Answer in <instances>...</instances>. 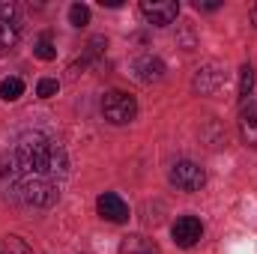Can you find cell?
Returning a JSON list of instances; mask_svg holds the SVG:
<instances>
[{
	"instance_id": "4",
	"label": "cell",
	"mask_w": 257,
	"mask_h": 254,
	"mask_svg": "<svg viewBox=\"0 0 257 254\" xmlns=\"http://www.w3.org/2000/svg\"><path fill=\"white\" fill-rule=\"evenodd\" d=\"M18 39H21V15H18V6L0 0V54H6L9 48H15Z\"/></svg>"
},
{
	"instance_id": "16",
	"label": "cell",
	"mask_w": 257,
	"mask_h": 254,
	"mask_svg": "<svg viewBox=\"0 0 257 254\" xmlns=\"http://www.w3.org/2000/svg\"><path fill=\"white\" fill-rule=\"evenodd\" d=\"M57 90H60V81L57 78H42L36 84V96L39 99H51V96H57Z\"/></svg>"
},
{
	"instance_id": "14",
	"label": "cell",
	"mask_w": 257,
	"mask_h": 254,
	"mask_svg": "<svg viewBox=\"0 0 257 254\" xmlns=\"http://www.w3.org/2000/svg\"><path fill=\"white\" fill-rule=\"evenodd\" d=\"M33 54H36L39 60H45V63L54 60V57H57V45H54V39H51L48 33H42V36L33 42Z\"/></svg>"
},
{
	"instance_id": "18",
	"label": "cell",
	"mask_w": 257,
	"mask_h": 254,
	"mask_svg": "<svg viewBox=\"0 0 257 254\" xmlns=\"http://www.w3.org/2000/svg\"><path fill=\"white\" fill-rule=\"evenodd\" d=\"M218 6H221V0H206V3H200V0H197V9H206V12H215Z\"/></svg>"
},
{
	"instance_id": "10",
	"label": "cell",
	"mask_w": 257,
	"mask_h": 254,
	"mask_svg": "<svg viewBox=\"0 0 257 254\" xmlns=\"http://www.w3.org/2000/svg\"><path fill=\"white\" fill-rule=\"evenodd\" d=\"M239 138L248 147H257V99L245 102L239 111Z\"/></svg>"
},
{
	"instance_id": "8",
	"label": "cell",
	"mask_w": 257,
	"mask_h": 254,
	"mask_svg": "<svg viewBox=\"0 0 257 254\" xmlns=\"http://www.w3.org/2000/svg\"><path fill=\"white\" fill-rule=\"evenodd\" d=\"M96 209H99V215H102L105 221H111V224H123V221H128V203L120 197V194H114V191L99 194Z\"/></svg>"
},
{
	"instance_id": "20",
	"label": "cell",
	"mask_w": 257,
	"mask_h": 254,
	"mask_svg": "<svg viewBox=\"0 0 257 254\" xmlns=\"http://www.w3.org/2000/svg\"><path fill=\"white\" fill-rule=\"evenodd\" d=\"M251 21H254V27H257V3L251 6Z\"/></svg>"
},
{
	"instance_id": "6",
	"label": "cell",
	"mask_w": 257,
	"mask_h": 254,
	"mask_svg": "<svg viewBox=\"0 0 257 254\" xmlns=\"http://www.w3.org/2000/svg\"><path fill=\"white\" fill-rule=\"evenodd\" d=\"M171 236H174V242L180 248H194L200 242V236H203V221L197 215H180L174 221V227H171Z\"/></svg>"
},
{
	"instance_id": "15",
	"label": "cell",
	"mask_w": 257,
	"mask_h": 254,
	"mask_svg": "<svg viewBox=\"0 0 257 254\" xmlns=\"http://www.w3.org/2000/svg\"><path fill=\"white\" fill-rule=\"evenodd\" d=\"M69 24H72V27H87V24H90V6L72 3V6H69Z\"/></svg>"
},
{
	"instance_id": "7",
	"label": "cell",
	"mask_w": 257,
	"mask_h": 254,
	"mask_svg": "<svg viewBox=\"0 0 257 254\" xmlns=\"http://www.w3.org/2000/svg\"><path fill=\"white\" fill-rule=\"evenodd\" d=\"M132 78L141 81V84H156L165 78V63L156 57V54H141L132 60Z\"/></svg>"
},
{
	"instance_id": "12",
	"label": "cell",
	"mask_w": 257,
	"mask_h": 254,
	"mask_svg": "<svg viewBox=\"0 0 257 254\" xmlns=\"http://www.w3.org/2000/svg\"><path fill=\"white\" fill-rule=\"evenodd\" d=\"M21 93H24V81L21 78L9 75V78L0 81V99L3 102H15V99H21Z\"/></svg>"
},
{
	"instance_id": "19",
	"label": "cell",
	"mask_w": 257,
	"mask_h": 254,
	"mask_svg": "<svg viewBox=\"0 0 257 254\" xmlns=\"http://www.w3.org/2000/svg\"><path fill=\"white\" fill-rule=\"evenodd\" d=\"M102 6H111V9H120V6H123V0H102Z\"/></svg>"
},
{
	"instance_id": "11",
	"label": "cell",
	"mask_w": 257,
	"mask_h": 254,
	"mask_svg": "<svg viewBox=\"0 0 257 254\" xmlns=\"http://www.w3.org/2000/svg\"><path fill=\"white\" fill-rule=\"evenodd\" d=\"M120 254H159V245L147 236H126L123 245H120Z\"/></svg>"
},
{
	"instance_id": "13",
	"label": "cell",
	"mask_w": 257,
	"mask_h": 254,
	"mask_svg": "<svg viewBox=\"0 0 257 254\" xmlns=\"http://www.w3.org/2000/svg\"><path fill=\"white\" fill-rule=\"evenodd\" d=\"M251 90H254V69H251L248 63H242V69H239V90H236V96H239L242 105L248 102Z\"/></svg>"
},
{
	"instance_id": "5",
	"label": "cell",
	"mask_w": 257,
	"mask_h": 254,
	"mask_svg": "<svg viewBox=\"0 0 257 254\" xmlns=\"http://www.w3.org/2000/svg\"><path fill=\"white\" fill-rule=\"evenodd\" d=\"M141 15L156 27H168L177 21L180 3H174V0H141Z\"/></svg>"
},
{
	"instance_id": "2",
	"label": "cell",
	"mask_w": 257,
	"mask_h": 254,
	"mask_svg": "<svg viewBox=\"0 0 257 254\" xmlns=\"http://www.w3.org/2000/svg\"><path fill=\"white\" fill-rule=\"evenodd\" d=\"M102 117L111 126H128L138 117V99L126 90H108L102 96Z\"/></svg>"
},
{
	"instance_id": "3",
	"label": "cell",
	"mask_w": 257,
	"mask_h": 254,
	"mask_svg": "<svg viewBox=\"0 0 257 254\" xmlns=\"http://www.w3.org/2000/svg\"><path fill=\"white\" fill-rule=\"evenodd\" d=\"M171 186H177L180 191H200L206 186V171L197 165V162H189V159H183V162H177L174 168H171Z\"/></svg>"
},
{
	"instance_id": "1",
	"label": "cell",
	"mask_w": 257,
	"mask_h": 254,
	"mask_svg": "<svg viewBox=\"0 0 257 254\" xmlns=\"http://www.w3.org/2000/svg\"><path fill=\"white\" fill-rule=\"evenodd\" d=\"M69 177V156L63 144L45 132H24L0 156V186L30 209L54 206L63 180Z\"/></svg>"
},
{
	"instance_id": "9",
	"label": "cell",
	"mask_w": 257,
	"mask_h": 254,
	"mask_svg": "<svg viewBox=\"0 0 257 254\" xmlns=\"http://www.w3.org/2000/svg\"><path fill=\"white\" fill-rule=\"evenodd\" d=\"M221 81H224L221 69H218L215 63H206L203 69H197L192 87H194V93H197V96H212V93L221 87Z\"/></svg>"
},
{
	"instance_id": "17",
	"label": "cell",
	"mask_w": 257,
	"mask_h": 254,
	"mask_svg": "<svg viewBox=\"0 0 257 254\" xmlns=\"http://www.w3.org/2000/svg\"><path fill=\"white\" fill-rule=\"evenodd\" d=\"M3 245H6V254H33V248H30L21 236H6Z\"/></svg>"
}]
</instances>
